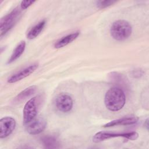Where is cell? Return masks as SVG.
Listing matches in <instances>:
<instances>
[{"instance_id":"17","label":"cell","mask_w":149,"mask_h":149,"mask_svg":"<svg viewBox=\"0 0 149 149\" xmlns=\"http://www.w3.org/2000/svg\"><path fill=\"white\" fill-rule=\"evenodd\" d=\"M35 2V1H22L20 3V8L22 9H26Z\"/></svg>"},{"instance_id":"4","label":"cell","mask_w":149,"mask_h":149,"mask_svg":"<svg viewBox=\"0 0 149 149\" xmlns=\"http://www.w3.org/2000/svg\"><path fill=\"white\" fill-rule=\"evenodd\" d=\"M122 137L131 140H136L139 137V134L136 132L126 133H115L111 132H99L95 134L93 137V141L95 143H99L105 140L114 137Z\"/></svg>"},{"instance_id":"7","label":"cell","mask_w":149,"mask_h":149,"mask_svg":"<svg viewBox=\"0 0 149 149\" xmlns=\"http://www.w3.org/2000/svg\"><path fill=\"white\" fill-rule=\"evenodd\" d=\"M15 120L10 116L2 118L0 120V138L3 139L9 136L16 127Z\"/></svg>"},{"instance_id":"3","label":"cell","mask_w":149,"mask_h":149,"mask_svg":"<svg viewBox=\"0 0 149 149\" xmlns=\"http://www.w3.org/2000/svg\"><path fill=\"white\" fill-rule=\"evenodd\" d=\"M41 102V97L40 95H37L30 99L26 103L23 112L24 125L29 123L36 118Z\"/></svg>"},{"instance_id":"12","label":"cell","mask_w":149,"mask_h":149,"mask_svg":"<svg viewBox=\"0 0 149 149\" xmlns=\"http://www.w3.org/2000/svg\"><path fill=\"white\" fill-rule=\"evenodd\" d=\"M45 24V20H42L40 21L29 31L27 34V38L29 40H32L37 37L43 30Z\"/></svg>"},{"instance_id":"2","label":"cell","mask_w":149,"mask_h":149,"mask_svg":"<svg viewBox=\"0 0 149 149\" xmlns=\"http://www.w3.org/2000/svg\"><path fill=\"white\" fill-rule=\"evenodd\" d=\"M132 31L131 24L125 20H118L114 22L110 28L111 36L117 41L126 40L130 36Z\"/></svg>"},{"instance_id":"14","label":"cell","mask_w":149,"mask_h":149,"mask_svg":"<svg viewBox=\"0 0 149 149\" xmlns=\"http://www.w3.org/2000/svg\"><path fill=\"white\" fill-rule=\"evenodd\" d=\"M26 48V42L24 41H21L13 50L10 57L8 61V63H11L17 59L23 53Z\"/></svg>"},{"instance_id":"16","label":"cell","mask_w":149,"mask_h":149,"mask_svg":"<svg viewBox=\"0 0 149 149\" xmlns=\"http://www.w3.org/2000/svg\"><path fill=\"white\" fill-rule=\"evenodd\" d=\"M115 1H111V0H106V1H97L95 2L96 6L99 9H103L105 8L108 6H111V5L115 3Z\"/></svg>"},{"instance_id":"6","label":"cell","mask_w":149,"mask_h":149,"mask_svg":"<svg viewBox=\"0 0 149 149\" xmlns=\"http://www.w3.org/2000/svg\"><path fill=\"white\" fill-rule=\"evenodd\" d=\"M55 105L56 108L61 112L66 113L70 111L73 106L72 97L66 94L58 95L55 99Z\"/></svg>"},{"instance_id":"11","label":"cell","mask_w":149,"mask_h":149,"mask_svg":"<svg viewBox=\"0 0 149 149\" xmlns=\"http://www.w3.org/2000/svg\"><path fill=\"white\" fill-rule=\"evenodd\" d=\"M79 34H80V31L77 30L72 33H70L69 34H68L63 37L62 38L58 40L55 43L54 48L58 49L68 45L69 44H70V42L75 40L78 37Z\"/></svg>"},{"instance_id":"15","label":"cell","mask_w":149,"mask_h":149,"mask_svg":"<svg viewBox=\"0 0 149 149\" xmlns=\"http://www.w3.org/2000/svg\"><path fill=\"white\" fill-rule=\"evenodd\" d=\"M36 90H37L36 86H31L25 88L20 93H19L17 95V96L15 98L14 101L16 102L22 101L23 100L26 99L27 98H29L31 95H33L36 92Z\"/></svg>"},{"instance_id":"5","label":"cell","mask_w":149,"mask_h":149,"mask_svg":"<svg viewBox=\"0 0 149 149\" xmlns=\"http://www.w3.org/2000/svg\"><path fill=\"white\" fill-rule=\"evenodd\" d=\"M20 13L19 8H16L9 13L2 17L0 21V36L2 37L15 24Z\"/></svg>"},{"instance_id":"10","label":"cell","mask_w":149,"mask_h":149,"mask_svg":"<svg viewBox=\"0 0 149 149\" xmlns=\"http://www.w3.org/2000/svg\"><path fill=\"white\" fill-rule=\"evenodd\" d=\"M139 120V118L137 116H129L115 120H113L104 125H103L104 127H112L115 126L119 125H132L136 123Z\"/></svg>"},{"instance_id":"9","label":"cell","mask_w":149,"mask_h":149,"mask_svg":"<svg viewBox=\"0 0 149 149\" xmlns=\"http://www.w3.org/2000/svg\"><path fill=\"white\" fill-rule=\"evenodd\" d=\"M38 66V63H36L19 70V72L10 76L8 79V82L9 83H13L21 80L22 79L27 77L33 72H34Z\"/></svg>"},{"instance_id":"13","label":"cell","mask_w":149,"mask_h":149,"mask_svg":"<svg viewBox=\"0 0 149 149\" xmlns=\"http://www.w3.org/2000/svg\"><path fill=\"white\" fill-rule=\"evenodd\" d=\"M41 142L46 148H58L60 147L59 141L54 136H44L41 138Z\"/></svg>"},{"instance_id":"8","label":"cell","mask_w":149,"mask_h":149,"mask_svg":"<svg viewBox=\"0 0 149 149\" xmlns=\"http://www.w3.org/2000/svg\"><path fill=\"white\" fill-rule=\"evenodd\" d=\"M46 126V120L43 118H36L32 121L26 124V130L30 134H38L45 129Z\"/></svg>"},{"instance_id":"1","label":"cell","mask_w":149,"mask_h":149,"mask_svg":"<svg viewBox=\"0 0 149 149\" xmlns=\"http://www.w3.org/2000/svg\"><path fill=\"white\" fill-rule=\"evenodd\" d=\"M125 93L122 89L116 87L109 88L104 98L105 107L109 111L113 112L120 110L125 105Z\"/></svg>"}]
</instances>
